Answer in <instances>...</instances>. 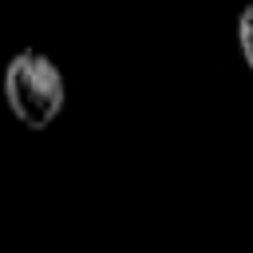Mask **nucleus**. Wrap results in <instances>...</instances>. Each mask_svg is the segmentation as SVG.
I'll use <instances>...</instances> for the list:
<instances>
[{"mask_svg":"<svg viewBox=\"0 0 253 253\" xmlns=\"http://www.w3.org/2000/svg\"><path fill=\"white\" fill-rule=\"evenodd\" d=\"M237 47H241L245 67L253 71V4H245L241 16H237Z\"/></svg>","mask_w":253,"mask_h":253,"instance_id":"2","label":"nucleus"},{"mask_svg":"<svg viewBox=\"0 0 253 253\" xmlns=\"http://www.w3.org/2000/svg\"><path fill=\"white\" fill-rule=\"evenodd\" d=\"M4 99H8V111L28 130L51 126L67 103V83H63L59 63L43 51H32V47L16 51L4 67Z\"/></svg>","mask_w":253,"mask_h":253,"instance_id":"1","label":"nucleus"}]
</instances>
